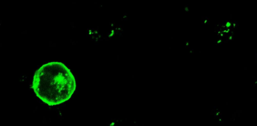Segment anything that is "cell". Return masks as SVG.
<instances>
[{
  "label": "cell",
  "mask_w": 257,
  "mask_h": 126,
  "mask_svg": "<svg viewBox=\"0 0 257 126\" xmlns=\"http://www.w3.org/2000/svg\"><path fill=\"white\" fill-rule=\"evenodd\" d=\"M76 87L75 79L70 69L58 62L46 63L37 70L32 86L37 96L50 106L68 100Z\"/></svg>",
  "instance_id": "6da1fadb"
}]
</instances>
